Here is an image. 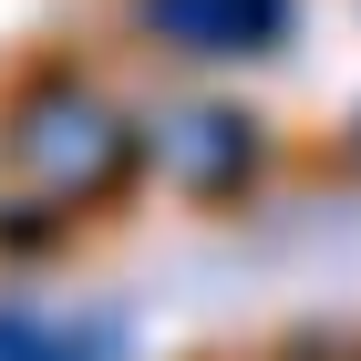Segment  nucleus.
<instances>
[{"instance_id": "2", "label": "nucleus", "mask_w": 361, "mask_h": 361, "mask_svg": "<svg viewBox=\"0 0 361 361\" xmlns=\"http://www.w3.org/2000/svg\"><path fill=\"white\" fill-rule=\"evenodd\" d=\"M135 21L166 42V52H196V62H248V52H279L300 0H135Z\"/></svg>"}, {"instance_id": "1", "label": "nucleus", "mask_w": 361, "mask_h": 361, "mask_svg": "<svg viewBox=\"0 0 361 361\" xmlns=\"http://www.w3.org/2000/svg\"><path fill=\"white\" fill-rule=\"evenodd\" d=\"M11 166L42 186V207H93V196L124 186L135 166V135L114 124V104L83 83V73H31L21 104H11Z\"/></svg>"}, {"instance_id": "3", "label": "nucleus", "mask_w": 361, "mask_h": 361, "mask_svg": "<svg viewBox=\"0 0 361 361\" xmlns=\"http://www.w3.org/2000/svg\"><path fill=\"white\" fill-rule=\"evenodd\" d=\"M155 155L176 166V186L227 196V186H248V166H258V124H248V114H227V104H196V114H166Z\"/></svg>"}]
</instances>
